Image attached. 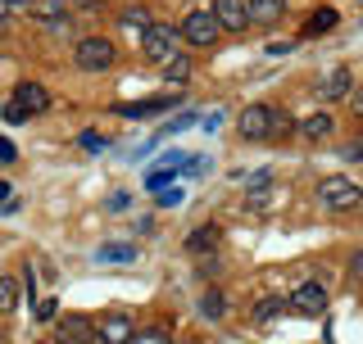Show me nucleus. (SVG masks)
Listing matches in <instances>:
<instances>
[{
  "instance_id": "f257e3e1",
  "label": "nucleus",
  "mask_w": 363,
  "mask_h": 344,
  "mask_svg": "<svg viewBox=\"0 0 363 344\" xmlns=\"http://www.w3.org/2000/svg\"><path fill=\"white\" fill-rule=\"evenodd\" d=\"M236 132L245 136V141H277V136L291 132V118L268 105H245L236 113Z\"/></svg>"
},
{
  "instance_id": "f03ea898",
  "label": "nucleus",
  "mask_w": 363,
  "mask_h": 344,
  "mask_svg": "<svg viewBox=\"0 0 363 344\" xmlns=\"http://www.w3.org/2000/svg\"><path fill=\"white\" fill-rule=\"evenodd\" d=\"M177 50H182V32L173 28V23H150V28L141 32V55H145L150 64L164 68Z\"/></svg>"
},
{
  "instance_id": "7ed1b4c3",
  "label": "nucleus",
  "mask_w": 363,
  "mask_h": 344,
  "mask_svg": "<svg viewBox=\"0 0 363 344\" xmlns=\"http://www.w3.org/2000/svg\"><path fill=\"white\" fill-rule=\"evenodd\" d=\"M113 59H118V50H113L109 37H82L73 45V64L82 68V73H109Z\"/></svg>"
},
{
  "instance_id": "20e7f679",
  "label": "nucleus",
  "mask_w": 363,
  "mask_h": 344,
  "mask_svg": "<svg viewBox=\"0 0 363 344\" xmlns=\"http://www.w3.org/2000/svg\"><path fill=\"white\" fill-rule=\"evenodd\" d=\"M318 200H323V209H332V213H350V209L363 204V186L350 181V177H327L323 186H318Z\"/></svg>"
},
{
  "instance_id": "39448f33",
  "label": "nucleus",
  "mask_w": 363,
  "mask_h": 344,
  "mask_svg": "<svg viewBox=\"0 0 363 344\" xmlns=\"http://www.w3.org/2000/svg\"><path fill=\"white\" fill-rule=\"evenodd\" d=\"M45 105H50V91L41 82H18L14 100L5 105V122H23V118H32V113H41Z\"/></svg>"
},
{
  "instance_id": "423d86ee",
  "label": "nucleus",
  "mask_w": 363,
  "mask_h": 344,
  "mask_svg": "<svg viewBox=\"0 0 363 344\" xmlns=\"http://www.w3.org/2000/svg\"><path fill=\"white\" fill-rule=\"evenodd\" d=\"M96 340L100 344H136V322L123 308H113V313L96 317Z\"/></svg>"
},
{
  "instance_id": "0eeeda50",
  "label": "nucleus",
  "mask_w": 363,
  "mask_h": 344,
  "mask_svg": "<svg viewBox=\"0 0 363 344\" xmlns=\"http://www.w3.org/2000/svg\"><path fill=\"white\" fill-rule=\"evenodd\" d=\"M286 308H295L300 317H323V313H327V285H323V281H300V285L291 290Z\"/></svg>"
},
{
  "instance_id": "6e6552de",
  "label": "nucleus",
  "mask_w": 363,
  "mask_h": 344,
  "mask_svg": "<svg viewBox=\"0 0 363 344\" xmlns=\"http://www.w3.org/2000/svg\"><path fill=\"white\" fill-rule=\"evenodd\" d=\"M182 41H191V45H213V41H218V18H213L209 14V9H191V14L186 18H182Z\"/></svg>"
},
{
  "instance_id": "1a4fd4ad",
  "label": "nucleus",
  "mask_w": 363,
  "mask_h": 344,
  "mask_svg": "<svg viewBox=\"0 0 363 344\" xmlns=\"http://www.w3.org/2000/svg\"><path fill=\"white\" fill-rule=\"evenodd\" d=\"M55 344H96V322L82 313L55 317Z\"/></svg>"
},
{
  "instance_id": "9d476101",
  "label": "nucleus",
  "mask_w": 363,
  "mask_h": 344,
  "mask_svg": "<svg viewBox=\"0 0 363 344\" xmlns=\"http://www.w3.org/2000/svg\"><path fill=\"white\" fill-rule=\"evenodd\" d=\"M209 14L218 18L223 32H245L250 28V0H213Z\"/></svg>"
},
{
  "instance_id": "9b49d317",
  "label": "nucleus",
  "mask_w": 363,
  "mask_h": 344,
  "mask_svg": "<svg viewBox=\"0 0 363 344\" xmlns=\"http://www.w3.org/2000/svg\"><path fill=\"white\" fill-rule=\"evenodd\" d=\"M350 91H354V73H350V68H332V73L323 77V86H318V96H323L327 105H336V100H350Z\"/></svg>"
},
{
  "instance_id": "f8f14e48",
  "label": "nucleus",
  "mask_w": 363,
  "mask_h": 344,
  "mask_svg": "<svg viewBox=\"0 0 363 344\" xmlns=\"http://www.w3.org/2000/svg\"><path fill=\"white\" fill-rule=\"evenodd\" d=\"M32 14H37V23L45 32H64L68 28V0H37Z\"/></svg>"
},
{
  "instance_id": "ddd939ff",
  "label": "nucleus",
  "mask_w": 363,
  "mask_h": 344,
  "mask_svg": "<svg viewBox=\"0 0 363 344\" xmlns=\"http://www.w3.org/2000/svg\"><path fill=\"white\" fill-rule=\"evenodd\" d=\"M218 240H223V231L213 222H204V227H196V231L186 236V249L196 258H204V254H218Z\"/></svg>"
},
{
  "instance_id": "4468645a",
  "label": "nucleus",
  "mask_w": 363,
  "mask_h": 344,
  "mask_svg": "<svg viewBox=\"0 0 363 344\" xmlns=\"http://www.w3.org/2000/svg\"><path fill=\"white\" fill-rule=\"evenodd\" d=\"M173 105H177V96H159V100H141V105H118V113L123 118H150V113H164Z\"/></svg>"
},
{
  "instance_id": "2eb2a0df",
  "label": "nucleus",
  "mask_w": 363,
  "mask_h": 344,
  "mask_svg": "<svg viewBox=\"0 0 363 344\" xmlns=\"http://www.w3.org/2000/svg\"><path fill=\"white\" fill-rule=\"evenodd\" d=\"M332 127H336L332 113H309V118L300 122V136H304V141H327V136H332Z\"/></svg>"
},
{
  "instance_id": "dca6fc26",
  "label": "nucleus",
  "mask_w": 363,
  "mask_h": 344,
  "mask_svg": "<svg viewBox=\"0 0 363 344\" xmlns=\"http://www.w3.org/2000/svg\"><path fill=\"white\" fill-rule=\"evenodd\" d=\"M336 23H340V14H336L332 5H323V9H313V14H309V23H304V37H323V32H332Z\"/></svg>"
},
{
  "instance_id": "f3484780",
  "label": "nucleus",
  "mask_w": 363,
  "mask_h": 344,
  "mask_svg": "<svg viewBox=\"0 0 363 344\" xmlns=\"http://www.w3.org/2000/svg\"><path fill=\"white\" fill-rule=\"evenodd\" d=\"M286 14V0H250V23H277Z\"/></svg>"
},
{
  "instance_id": "a211bd4d",
  "label": "nucleus",
  "mask_w": 363,
  "mask_h": 344,
  "mask_svg": "<svg viewBox=\"0 0 363 344\" xmlns=\"http://www.w3.org/2000/svg\"><path fill=\"white\" fill-rule=\"evenodd\" d=\"M186 77H191V59H186V55H173V59H168L164 64V82H186Z\"/></svg>"
},
{
  "instance_id": "6ab92c4d",
  "label": "nucleus",
  "mask_w": 363,
  "mask_h": 344,
  "mask_svg": "<svg viewBox=\"0 0 363 344\" xmlns=\"http://www.w3.org/2000/svg\"><path fill=\"white\" fill-rule=\"evenodd\" d=\"M14 308H18V281L14 277H0V317L14 313Z\"/></svg>"
},
{
  "instance_id": "aec40b11",
  "label": "nucleus",
  "mask_w": 363,
  "mask_h": 344,
  "mask_svg": "<svg viewBox=\"0 0 363 344\" xmlns=\"http://www.w3.org/2000/svg\"><path fill=\"white\" fill-rule=\"evenodd\" d=\"M96 258H100V263H132V258H136V249H132V245H105Z\"/></svg>"
},
{
  "instance_id": "412c9836",
  "label": "nucleus",
  "mask_w": 363,
  "mask_h": 344,
  "mask_svg": "<svg viewBox=\"0 0 363 344\" xmlns=\"http://www.w3.org/2000/svg\"><path fill=\"white\" fill-rule=\"evenodd\" d=\"M200 313H204V317H223V313H227L223 290H209V294H204V299H200Z\"/></svg>"
},
{
  "instance_id": "4be33fe9",
  "label": "nucleus",
  "mask_w": 363,
  "mask_h": 344,
  "mask_svg": "<svg viewBox=\"0 0 363 344\" xmlns=\"http://www.w3.org/2000/svg\"><path fill=\"white\" fill-rule=\"evenodd\" d=\"M281 313H286V304H281V299H264V304L255 308V322H277Z\"/></svg>"
},
{
  "instance_id": "5701e85b",
  "label": "nucleus",
  "mask_w": 363,
  "mask_h": 344,
  "mask_svg": "<svg viewBox=\"0 0 363 344\" xmlns=\"http://www.w3.org/2000/svg\"><path fill=\"white\" fill-rule=\"evenodd\" d=\"M268 204H272V190L268 186H250V195H245V209H268Z\"/></svg>"
},
{
  "instance_id": "b1692460",
  "label": "nucleus",
  "mask_w": 363,
  "mask_h": 344,
  "mask_svg": "<svg viewBox=\"0 0 363 344\" xmlns=\"http://www.w3.org/2000/svg\"><path fill=\"white\" fill-rule=\"evenodd\" d=\"M32 317H37V322H55V317H60V304H55V299L32 304Z\"/></svg>"
},
{
  "instance_id": "393cba45",
  "label": "nucleus",
  "mask_w": 363,
  "mask_h": 344,
  "mask_svg": "<svg viewBox=\"0 0 363 344\" xmlns=\"http://www.w3.org/2000/svg\"><path fill=\"white\" fill-rule=\"evenodd\" d=\"M173 172H177V168H155L150 177H145V186H150V190H168V181H173Z\"/></svg>"
},
{
  "instance_id": "a878e982",
  "label": "nucleus",
  "mask_w": 363,
  "mask_h": 344,
  "mask_svg": "<svg viewBox=\"0 0 363 344\" xmlns=\"http://www.w3.org/2000/svg\"><path fill=\"white\" fill-rule=\"evenodd\" d=\"M145 18H150L145 9H128V14H123V23H128V28H136V32H145V28H150Z\"/></svg>"
},
{
  "instance_id": "bb28decb",
  "label": "nucleus",
  "mask_w": 363,
  "mask_h": 344,
  "mask_svg": "<svg viewBox=\"0 0 363 344\" xmlns=\"http://www.w3.org/2000/svg\"><path fill=\"white\" fill-rule=\"evenodd\" d=\"M128 204H132L128 190H113V195H109V213H128Z\"/></svg>"
},
{
  "instance_id": "cd10ccee",
  "label": "nucleus",
  "mask_w": 363,
  "mask_h": 344,
  "mask_svg": "<svg viewBox=\"0 0 363 344\" xmlns=\"http://www.w3.org/2000/svg\"><path fill=\"white\" fill-rule=\"evenodd\" d=\"M18 209V200H14V190L5 186V181H0V213H14Z\"/></svg>"
},
{
  "instance_id": "c85d7f7f",
  "label": "nucleus",
  "mask_w": 363,
  "mask_h": 344,
  "mask_svg": "<svg viewBox=\"0 0 363 344\" xmlns=\"http://www.w3.org/2000/svg\"><path fill=\"white\" fill-rule=\"evenodd\" d=\"M14 159H18L14 141H5V136H0V164H14Z\"/></svg>"
},
{
  "instance_id": "c756f323",
  "label": "nucleus",
  "mask_w": 363,
  "mask_h": 344,
  "mask_svg": "<svg viewBox=\"0 0 363 344\" xmlns=\"http://www.w3.org/2000/svg\"><path fill=\"white\" fill-rule=\"evenodd\" d=\"M136 344H168L164 331H145V336H136Z\"/></svg>"
},
{
  "instance_id": "7c9ffc66",
  "label": "nucleus",
  "mask_w": 363,
  "mask_h": 344,
  "mask_svg": "<svg viewBox=\"0 0 363 344\" xmlns=\"http://www.w3.org/2000/svg\"><path fill=\"white\" fill-rule=\"evenodd\" d=\"M159 204H164V209H173V204H182V190H159Z\"/></svg>"
},
{
  "instance_id": "2f4dec72",
  "label": "nucleus",
  "mask_w": 363,
  "mask_h": 344,
  "mask_svg": "<svg viewBox=\"0 0 363 344\" xmlns=\"http://www.w3.org/2000/svg\"><path fill=\"white\" fill-rule=\"evenodd\" d=\"M350 109H354V118L363 122V91H350Z\"/></svg>"
},
{
  "instance_id": "473e14b6",
  "label": "nucleus",
  "mask_w": 363,
  "mask_h": 344,
  "mask_svg": "<svg viewBox=\"0 0 363 344\" xmlns=\"http://www.w3.org/2000/svg\"><path fill=\"white\" fill-rule=\"evenodd\" d=\"M350 277H354V281H363V249H359L354 258H350Z\"/></svg>"
},
{
  "instance_id": "72a5a7b5",
  "label": "nucleus",
  "mask_w": 363,
  "mask_h": 344,
  "mask_svg": "<svg viewBox=\"0 0 363 344\" xmlns=\"http://www.w3.org/2000/svg\"><path fill=\"white\" fill-rule=\"evenodd\" d=\"M82 145H86V150H100V145H105V136H96V132H82Z\"/></svg>"
},
{
  "instance_id": "f704fd0d",
  "label": "nucleus",
  "mask_w": 363,
  "mask_h": 344,
  "mask_svg": "<svg viewBox=\"0 0 363 344\" xmlns=\"http://www.w3.org/2000/svg\"><path fill=\"white\" fill-rule=\"evenodd\" d=\"M223 127V109L218 113H209V118H204V132H218Z\"/></svg>"
},
{
  "instance_id": "c9c22d12",
  "label": "nucleus",
  "mask_w": 363,
  "mask_h": 344,
  "mask_svg": "<svg viewBox=\"0 0 363 344\" xmlns=\"http://www.w3.org/2000/svg\"><path fill=\"white\" fill-rule=\"evenodd\" d=\"M345 159H363V141H354V145H350V150H345Z\"/></svg>"
},
{
  "instance_id": "e433bc0d",
  "label": "nucleus",
  "mask_w": 363,
  "mask_h": 344,
  "mask_svg": "<svg viewBox=\"0 0 363 344\" xmlns=\"http://www.w3.org/2000/svg\"><path fill=\"white\" fill-rule=\"evenodd\" d=\"M9 14H14V5H9V0H0V23H5Z\"/></svg>"
},
{
  "instance_id": "4c0bfd02",
  "label": "nucleus",
  "mask_w": 363,
  "mask_h": 344,
  "mask_svg": "<svg viewBox=\"0 0 363 344\" xmlns=\"http://www.w3.org/2000/svg\"><path fill=\"white\" fill-rule=\"evenodd\" d=\"M9 5H14V9H18V5H37V0H9Z\"/></svg>"
},
{
  "instance_id": "58836bf2",
  "label": "nucleus",
  "mask_w": 363,
  "mask_h": 344,
  "mask_svg": "<svg viewBox=\"0 0 363 344\" xmlns=\"http://www.w3.org/2000/svg\"><path fill=\"white\" fill-rule=\"evenodd\" d=\"M0 344H5V336H0Z\"/></svg>"
},
{
  "instance_id": "ea45409f",
  "label": "nucleus",
  "mask_w": 363,
  "mask_h": 344,
  "mask_svg": "<svg viewBox=\"0 0 363 344\" xmlns=\"http://www.w3.org/2000/svg\"><path fill=\"white\" fill-rule=\"evenodd\" d=\"M359 5H363V0H359Z\"/></svg>"
}]
</instances>
